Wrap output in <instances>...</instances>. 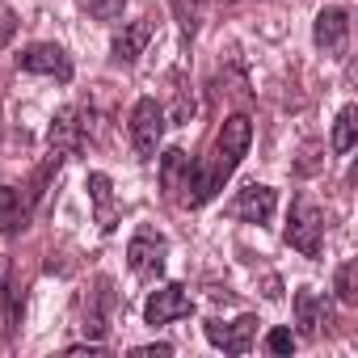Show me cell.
Wrapping results in <instances>:
<instances>
[{
	"label": "cell",
	"instance_id": "52a82bcc",
	"mask_svg": "<svg viewBox=\"0 0 358 358\" xmlns=\"http://www.w3.org/2000/svg\"><path fill=\"white\" fill-rule=\"evenodd\" d=\"M22 72H34V76H51V80H72V59L64 47L55 43H34L30 51L17 55Z\"/></svg>",
	"mask_w": 358,
	"mask_h": 358
},
{
	"label": "cell",
	"instance_id": "e0dca14e",
	"mask_svg": "<svg viewBox=\"0 0 358 358\" xmlns=\"http://www.w3.org/2000/svg\"><path fill=\"white\" fill-rule=\"evenodd\" d=\"M354 135H358V110L354 106H341V114H337V122H333V152L337 156H345L350 148H354Z\"/></svg>",
	"mask_w": 358,
	"mask_h": 358
},
{
	"label": "cell",
	"instance_id": "ac0fdd59",
	"mask_svg": "<svg viewBox=\"0 0 358 358\" xmlns=\"http://www.w3.org/2000/svg\"><path fill=\"white\" fill-rule=\"evenodd\" d=\"M173 17L186 34H199V26L207 17V0H173Z\"/></svg>",
	"mask_w": 358,
	"mask_h": 358
},
{
	"label": "cell",
	"instance_id": "ba28073f",
	"mask_svg": "<svg viewBox=\"0 0 358 358\" xmlns=\"http://www.w3.org/2000/svg\"><path fill=\"white\" fill-rule=\"evenodd\" d=\"M312 38H316V47H320L324 55H341V51H345V38H350V17H345V9H337V5L320 9V13H316V26H312Z\"/></svg>",
	"mask_w": 358,
	"mask_h": 358
},
{
	"label": "cell",
	"instance_id": "8fae6325",
	"mask_svg": "<svg viewBox=\"0 0 358 358\" xmlns=\"http://www.w3.org/2000/svg\"><path fill=\"white\" fill-rule=\"evenodd\" d=\"M110 308H114V291H110V278H101L97 291H93L89 303H85V333H89L93 341H101V337L110 333Z\"/></svg>",
	"mask_w": 358,
	"mask_h": 358
},
{
	"label": "cell",
	"instance_id": "7a4b0ae2",
	"mask_svg": "<svg viewBox=\"0 0 358 358\" xmlns=\"http://www.w3.org/2000/svg\"><path fill=\"white\" fill-rule=\"evenodd\" d=\"M287 245L303 257H320V245H324V211L299 194L295 207H291V224H287Z\"/></svg>",
	"mask_w": 358,
	"mask_h": 358
},
{
	"label": "cell",
	"instance_id": "9c48e42d",
	"mask_svg": "<svg viewBox=\"0 0 358 358\" xmlns=\"http://www.w3.org/2000/svg\"><path fill=\"white\" fill-rule=\"evenodd\" d=\"M278 211V190H270V186H245L241 194H236V203H232V215L236 220H245V224H270V215Z\"/></svg>",
	"mask_w": 358,
	"mask_h": 358
},
{
	"label": "cell",
	"instance_id": "2e32d148",
	"mask_svg": "<svg viewBox=\"0 0 358 358\" xmlns=\"http://www.w3.org/2000/svg\"><path fill=\"white\" fill-rule=\"evenodd\" d=\"M26 220H30V203L17 190L0 186V232H17V228H26Z\"/></svg>",
	"mask_w": 358,
	"mask_h": 358
},
{
	"label": "cell",
	"instance_id": "8992f818",
	"mask_svg": "<svg viewBox=\"0 0 358 358\" xmlns=\"http://www.w3.org/2000/svg\"><path fill=\"white\" fill-rule=\"evenodd\" d=\"M190 312H194V299L186 295V287H177V282L152 291V299L143 303V320L148 324H173V320H182Z\"/></svg>",
	"mask_w": 358,
	"mask_h": 358
},
{
	"label": "cell",
	"instance_id": "6da1fadb",
	"mask_svg": "<svg viewBox=\"0 0 358 358\" xmlns=\"http://www.w3.org/2000/svg\"><path fill=\"white\" fill-rule=\"evenodd\" d=\"M249 143H253V122H249L245 114H232V118L224 122V131L215 135L211 156H207V160H199V164H190L186 190H182V203H186V207H203V203H211V199L224 190V182L236 173V164L245 160Z\"/></svg>",
	"mask_w": 358,
	"mask_h": 358
},
{
	"label": "cell",
	"instance_id": "7c38bea8",
	"mask_svg": "<svg viewBox=\"0 0 358 358\" xmlns=\"http://www.w3.org/2000/svg\"><path fill=\"white\" fill-rule=\"evenodd\" d=\"M148 38H152V22H148V17L127 22V26L114 34V64H135V59L143 55Z\"/></svg>",
	"mask_w": 358,
	"mask_h": 358
},
{
	"label": "cell",
	"instance_id": "d4e9b609",
	"mask_svg": "<svg viewBox=\"0 0 358 358\" xmlns=\"http://www.w3.org/2000/svg\"><path fill=\"white\" fill-rule=\"evenodd\" d=\"M278 295H282V291H278V278H270V282H266V299H278Z\"/></svg>",
	"mask_w": 358,
	"mask_h": 358
},
{
	"label": "cell",
	"instance_id": "5bb4252c",
	"mask_svg": "<svg viewBox=\"0 0 358 358\" xmlns=\"http://www.w3.org/2000/svg\"><path fill=\"white\" fill-rule=\"evenodd\" d=\"M186 177H190V156H186L182 148H169V152L160 156V186H164L173 199H182Z\"/></svg>",
	"mask_w": 358,
	"mask_h": 358
},
{
	"label": "cell",
	"instance_id": "5b68a950",
	"mask_svg": "<svg viewBox=\"0 0 358 358\" xmlns=\"http://www.w3.org/2000/svg\"><path fill=\"white\" fill-rule=\"evenodd\" d=\"M164 253H169V245H164V236H156L152 228H139V232L131 236V245H127V262H131V270H135L139 278H160Z\"/></svg>",
	"mask_w": 358,
	"mask_h": 358
},
{
	"label": "cell",
	"instance_id": "277c9868",
	"mask_svg": "<svg viewBox=\"0 0 358 358\" xmlns=\"http://www.w3.org/2000/svg\"><path fill=\"white\" fill-rule=\"evenodd\" d=\"M257 329L262 320L257 316H236V320H207V341L220 345L224 354H249L253 341H257Z\"/></svg>",
	"mask_w": 358,
	"mask_h": 358
},
{
	"label": "cell",
	"instance_id": "603a6c76",
	"mask_svg": "<svg viewBox=\"0 0 358 358\" xmlns=\"http://www.w3.org/2000/svg\"><path fill=\"white\" fill-rule=\"evenodd\" d=\"M13 303V287H9V257H0V316Z\"/></svg>",
	"mask_w": 358,
	"mask_h": 358
},
{
	"label": "cell",
	"instance_id": "44dd1931",
	"mask_svg": "<svg viewBox=\"0 0 358 358\" xmlns=\"http://www.w3.org/2000/svg\"><path fill=\"white\" fill-rule=\"evenodd\" d=\"M266 350H270V354H291V350H295V337H291L287 329H270V333H266Z\"/></svg>",
	"mask_w": 358,
	"mask_h": 358
},
{
	"label": "cell",
	"instance_id": "4fadbf2b",
	"mask_svg": "<svg viewBox=\"0 0 358 358\" xmlns=\"http://www.w3.org/2000/svg\"><path fill=\"white\" fill-rule=\"evenodd\" d=\"M295 324H299V337H316L324 324V299L312 287L295 291Z\"/></svg>",
	"mask_w": 358,
	"mask_h": 358
},
{
	"label": "cell",
	"instance_id": "d6986e66",
	"mask_svg": "<svg viewBox=\"0 0 358 358\" xmlns=\"http://www.w3.org/2000/svg\"><path fill=\"white\" fill-rule=\"evenodd\" d=\"M354 274H358V266H354V262H341V266H337V274H333V291H337V299H341V303H354V299H358V282H354Z\"/></svg>",
	"mask_w": 358,
	"mask_h": 358
},
{
	"label": "cell",
	"instance_id": "3957f363",
	"mask_svg": "<svg viewBox=\"0 0 358 358\" xmlns=\"http://www.w3.org/2000/svg\"><path fill=\"white\" fill-rule=\"evenodd\" d=\"M160 135H164V110L152 97H139L135 110H131V143H135L139 160H152L156 156Z\"/></svg>",
	"mask_w": 358,
	"mask_h": 358
},
{
	"label": "cell",
	"instance_id": "30bf717a",
	"mask_svg": "<svg viewBox=\"0 0 358 358\" xmlns=\"http://www.w3.org/2000/svg\"><path fill=\"white\" fill-rule=\"evenodd\" d=\"M51 148L64 152V156H72V152L85 148V122H80V110L76 106H64L55 114V122H51Z\"/></svg>",
	"mask_w": 358,
	"mask_h": 358
},
{
	"label": "cell",
	"instance_id": "cb8c5ba5",
	"mask_svg": "<svg viewBox=\"0 0 358 358\" xmlns=\"http://www.w3.org/2000/svg\"><path fill=\"white\" fill-rule=\"evenodd\" d=\"M135 354H173V345H164V341H160V345H139Z\"/></svg>",
	"mask_w": 358,
	"mask_h": 358
},
{
	"label": "cell",
	"instance_id": "9a60e30c",
	"mask_svg": "<svg viewBox=\"0 0 358 358\" xmlns=\"http://www.w3.org/2000/svg\"><path fill=\"white\" fill-rule=\"evenodd\" d=\"M89 199L97 207V224L101 232H114V186L106 173H89Z\"/></svg>",
	"mask_w": 358,
	"mask_h": 358
},
{
	"label": "cell",
	"instance_id": "ffe728a7",
	"mask_svg": "<svg viewBox=\"0 0 358 358\" xmlns=\"http://www.w3.org/2000/svg\"><path fill=\"white\" fill-rule=\"evenodd\" d=\"M80 9H89L97 22H118L122 17V0H76Z\"/></svg>",
	"mask_w": 358,
	"mask_h": 358
},
{
	"label": "cell",
	"instance_id": "7402d4cb",
	"mask_svg": "<svg viewBox=\"0 0 358 358\" xmlns=\"http://www.w3.org/2000/svg\"><path fill=\"white\" fill-rule=\"evenodd\" d=\"M13 34H17V13L9 5H0V51L13 43Z\"/></svg>",
	"mask_w": 358,
	"mask_h": 358
}]
</instances>
